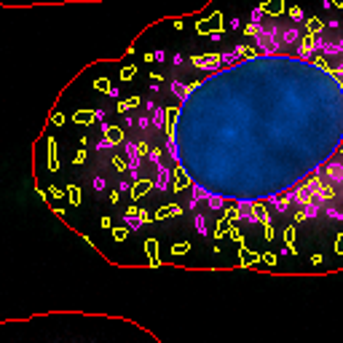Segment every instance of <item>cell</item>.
Masks as SVG:
<instances>
[{"label":"cell","instance_id":"2","mask_svg":"<svg viewBox=\"0 0 343 343\" xmlns=\"http://www.w3.org/2000/svg\"><path fill=\"white\" fill-rule=\"evenodd\" d=\"M0 3L8 5L11 0H0ZM35 3H65V0H16L14 5H35ZM67 3H70V0H67Z\"/></svg>","mask_w":343,"mask_h":343},{"label":"cell","instance_id":"1","mask_svg":"<svg viewBox=\"0 0 343 343\" xmlns=\"http://www.w3.org/2000/svg\"><path fill=\"white\" fill-rule=\"evenodd\" d=\"M145 327L131 319L107 317V314L81 311H51L32 314L27 319L0 322L3 343H134ZM140 343H161L147 333Z\"/></svg>","mask_w":343,"mask_h":343}]
</instances>
